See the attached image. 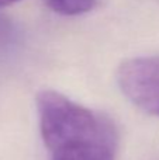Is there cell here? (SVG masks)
<instances>
[{
  "mask_svg": "<svg viewBox=\"0 0 159 160\" xmlns=\"http://www.w3.org/2000/svg\"><path fill=\"white\" fill-rule=\"evenodd\" d=\"M20 2V0H0V8L2 7H7V6H11L14 3Z\"/></svg>",
  "mask_w": 159,
  "mask_h": 160,
  "instance_id": "obj_4",
  "label": "cell"
},
{
  "mask_svg": "<svg viewBox=\"0 0 159 160\" xmlns=\"http://www.w3.org/2000/svg\"><path fill=\"white\" fill-rule=\"evenodd\" d=\"M123 94L146 114L159 117V56H138L117 69Z\"/></svg>",
  "mask_w": 159,
  "mask_h": 160,
  "instance_id": "obj_2",
  "label": "cell"
},
{
  "mask_svg": "<svg viewBox=\"0 0 159 160\" xmlns=\"http://www.w3.org/2000/svg\"><path fill=\"white\" fill-rule=\"evenodd\" d=\"M39 131L51 160H115L118 132L113 119L51 88L37 94Z\"/></svg>",
  "mask_w": 159,
  "mask_h": 160,
  "instance_id": "obj_1",
  "label": "cell"
},
{
  "mask_svg": "<svg viewBox=\"0 0 159 160\" xmlns=\"http://www.w3.org/2000/svg\"><path fill=\"white\" fill-rule=\"evenodd\" d=\"M51 11L59 16H82L97 7V0H45Z\"/></svg>",
  "mask_w": 159,
  "mask_h": 160,
  "instance_id": "obj_3",
  "label": "cell"
}]
</instances>
